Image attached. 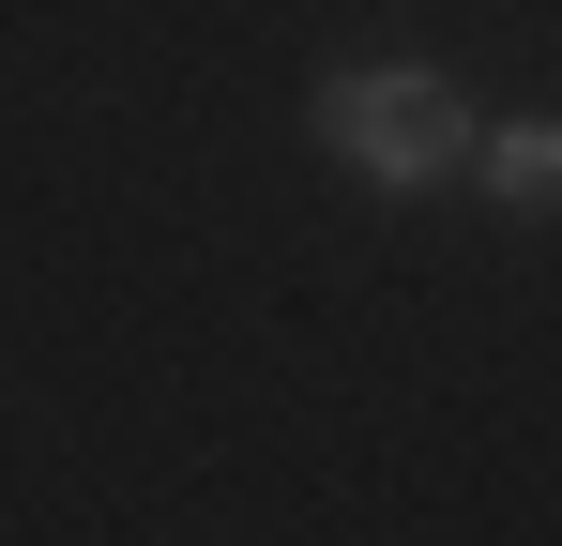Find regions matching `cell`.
Instances as JSON below:
<instances>
[{
    "label": "cell",
    "instance_id": "1",
    "mask_svg": "<svg viewBox=\"0 0 562 546\" xmlns=\"http://www.w3.org/2000/svg\"><path fill=\"white\" fill-rule=\"evenodd\" d=\"M319 137H335V168H366L380 197H411V182H441V168L486 152L471 106H457V77H335L319 91Z\"/></svg>",
    "mask_w": 562,
    "mask_h": 546
},
{
    "label": "cell",
    "instance_id": "2",
    "mask_svg": "<svg viewBox=\"0 0 562 546\" xmlns=\"http://www.w3.org/2000/svg\"><path fill=\"white\" fill-rule=\"evenodd\" d=\"M486 182H502L517 213H562V122H502V137H486Z\"/></svg>",
    "mask_w": 562,
    "mask_h": 546
}]
</instances>
